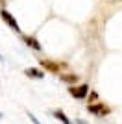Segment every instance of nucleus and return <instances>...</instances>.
Here are the masks:
<instances>
[{
    "label": "nucleus",
    "instance_id": "nucleus-1",
    "mask_svg": "<svg viewBox=\"0 0 122 124\" xmlns=\"http://www.w3.org/2000/svg\"><path fill=\"white\" fill-rule=\"evenodd\" d=\"M39 65H41V69H43V70H48V72H54V74H61V70L67 67V63H63V61H54V59H41Z\"/></svg>",
    "mask_w": 122,
    "mask_h": 124
},
{
    "label": "nucleus",
    "instance_id": "nucleus-2",
    "mask_svg": "<svg viewBox=\"0 0 122 124\" xmlns=\"http://www.w3.org/2000/svg\"><path fill=\"white\" fill-rule=\"evenodd\" d=\"M87 111L92 113L94 117H106V115L111 113V108L106 106L104 102H94V104H89V106H87Z\"/></svg>",
    "mask_w": 122,
    "mask_h": 124
},
{
    "label": "nucleus",
    "instance_id": "nucleus-3",
    "mask_svg": "<svg viewBox=\"0 0 122 124\" xmlns=\"http://www.w3.org/2000/svg\"><path fill=\"white\" fill-rule=\"evenodd\" d=\"M69 94L74 96L78 100H85L87 94H89V85L87 83H80V85H70L69 87Z\"/></svg>",
    "mask_w": 122,
    "mask_h": 124
},
{
    "label": "nucleus",
    "instance_id": "nucleus-4",
    "mask_svg": "<svg viewBox=\"0 0 122 124\" xmlns=\"http://www.w3.org/2000/svg\"><path fill=\"white\" fill-rule=\"evenodd\" d=\"M0 17H2V21H4L8 26H9L13 31H17V33L20 31V26H19V22H17V19L11 15V13L6 9V8H0Z\"/></svg>",
    "mask_w": 122,
    "mask_h": 124
},
{
    "label": "nucleus",
    "instance_id": "nucleus-5",
    "mask_svg": "<svg viewBox=\"0 0 122 124\" xmlns=\"http://www.w3.org/2000/svg\"><path fill=\"white\" fill-rule=\"evenodd\" d=\"M22 41L26 43V46L33 48V50H37V52L43 50V45H41V43L37 41V37H33V35H22Z\"/></svg>",
    "mask_w": 122,
    "mask_h": 124
},
{
    "label": "nucleus",
    "instance_id": "nucleus-6",
    "mask_svg": "<svg viewBox=\"0 0 122 124\" xmlns=\"http://www.w3.org/2000/svg\"><path fill=\"white\" fill-rule=\"evenodd\" d=\"M59 80H61V82H65V83H69V85H76L80 78H78V74H74V72H61Z\"/></svg>",
    "mask_w": 122,
    "mask_h": 124
},
{
    "label": "nucleus",
    "instance_id": "nucleus-7",
    "mask_svg": "<svg viewBox=\"0 0 122 124\" xmlns=\"http://www.w3.org/2000/svg\"><path fill=\"white\" fill-rule=\"evenodd\" d=\"M24 74L28 78H35V80H43V78H45V72H43L41 69H37V67H28L24 70Z\"/></svg>",
    "mask_w": 122,
    "mask_h": 124
},
{
    "label": "nucleus",
    "instance_id": "nucleus-8",
    "mask_svg": "<svg viewBox=\"0 0 122 124\" xmlns=\"http://www.w3.org/2000/svg\"><path fill=\"white\" fill-rule=\"evenodd\" d=\"M54 117H56L57 120H61L63 124H72V122H70V119H69V117H67V115L61 111V109H56V111H54Z\"/></svg>",
    "mask_w": 122,
    "mask_h": 124
},
{
    "label": "nucleus",
    "instance_id": "nucleus-9",
    "mask_svg": "<svg viewBox=\"0 0 122 124\" xmlns=\"http://www.w3.org/2000/svg\"><path fill=\"white\" fill-rule=\"evenodd\" d=\"M28 117H30V120H31V122H33V124H41V120L37 119V117H35V115H33V113H31V111H28Z\"/></svg>",
    "mask_w": 122,
    "mask_h": 124
},
{
    "label": "nucleus",
    "instance_id": "nucleus-10",
    "mask_svg": "<svg viewBox=\"0 0 122 124\" xmlns=\"http://www.w3.org/2000/svg\"><path fill=\"white\" fill-rule=\"evenodd\" d=\"M87 98H89V102H92V104H94V100H96V98H98V94H96V93H94V91H91V93L87 94Z\"/></svg>",
    "mask_w": 122,
    "mask_h": 124
},
{
    "label": "nucleus",
    "instance_id": "nucleus-11",
    "mask_svg": "<svg viewBox=\"0 0 122 124\" xmlns=\"http://www.w3.org/2000/svg\"><path fill=\"white\" fill-rule=\"evenodd\" d=\"M76 124H87V122H85V120H81V119H78V120H76Z\"/></svg>",
    "mask_w": 122,
    "mask_h": 124
},
{
    "label": "nucleus",
    "instance_id": "nucleus-12",
    "mask_svg": "<svg viewBox=\"0 0 122 124\" xmlns=\"http://www.w3.org/2000/svg\"><path fill=\"white\" fill-rule=\"evenodd\" d=\"M2 2H4V0H0V4H2Z\"/></svg>",
    "mask_w": 122,
    "mask_h": 124
},
{
    "label": "nucleus",
    "instance_id": "nucleus-13",
    "mask_svg": "<svg viewBox=\"0 0 122 124\" xmlns=\"http://www.w3.org/2000/svg\"><path fill=\"white\" fill-rule=\"evenodd\" d=\"M0 119H2V113H0Z\"/></svg>",
    "mask_w": 122,
    "mask_h": 124
}]
</instances>
